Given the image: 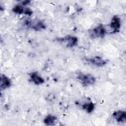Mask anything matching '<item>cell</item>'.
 Listing matches in <instances>:
<instances>
[{"instance_id": "obj_1", "label": "cell", "mask_w": 126, "mask_h": 126, "mask_svg": "<svg viewBox=\"0 0 126 126\" xmlns=\"http://www.w3.org/2000/svg\"><path fill=\"white\" fill-rule=\"evenodd\" d=\"M77 78L84 87L92 85L95 82V77L90 74L79 73Z\"/></svg>"}, {"instance_id": "obj_2", "label": "cell", "mask_w": 126, "mask_h": 126, "mask_svg": "<svg viewBox=\"0 0 126 126\" xmlns=\"http://www.w3.org/2000/svg\"><path fill=\"white\" fill-rule=\"evenodd\" d=\"M60 42L67 47H73L76 46L78 42V38L73 36L68 35L58 40Z\"/></svg>"}, {"instance_id": "obj_3", "label": "cell", "mask_w": 126, "mask_h": 126, "mask_svg": "<svg viewBox=\"0 0 126 126\" xmlns=\"http://www.w3.org/2000/svg\"><path fill=\"white\" fill-rule=\"evenodd\" d=\"M85 61L87 63L94 65L97 67L103 66L107 63V62L105 60L98 56H95L91 58H85Z\"/></svg>"}, {"instance_id": "obj_4", "label": "cell", "mask_w": 126, "mask_h": 126, "mask_svg": "<svg viewBox=\"0 0 126 126\" xmlns=\"http://www.w3.org/2000/svg\"><path fill=\"white\" fill-rule=\"evenodd\" d=\"M106 32L103 26L100 24L95 28L91 30L90 35L92 37H103L105 34Z\"/></svg>"}, {"instance_id": "obj_5", "label": "cell", "mask_w": 126, "mask_h": 126, "mask_svg": "<svg viewBox=\"0 0 126 126\" xmlns=\"http://www.w3.org/2000/svg\"><path fill=\"white\" fill-rule=\"evenodd\" d=\"M110 27L113 30V33L119 32L121 27L120 19L117 16H114L111 21Z\"/></svg>"}, {"instance_id": "obj_6", "label": "cell", "mask_w": 126, "mask_h": 126, "mask_svg": "<svg viewBox=\"0 0 126 126\" xmlns=\"http://www.w3.org/2000/svg\"><path fill=\"white\" fill-rule=\"evenodd\" d=\"M113 116L118 122H125L126 121V113L125 111H116L113 113Z\"/></svg>"}, {"instance_id": "obj_7", "label": "cell", "mask_w": 126, "mask_h": 126, "mask_svg": "<svg viewBox=\"0 0 126 126\" xmlns=\"http://www.w3.org/2000/svg\"><path fill=\"white\" fill-rule=\"evenodd\" d=\"M11 85L10 79L5 75H1L0 79V87L1 90H4L9 88Z\"/></svg>"}, {"instance_id": "obj_8", "label": "cell", "mask_w": 126, "mask_h": 126, "mask_svg": "<svg viewBox=\"0 0 126 126\" xmlns=\"http://www.w3.org/2000/svg\"><path fill=\"white\" fill-rule=\"evenodd\" d=\"M30 78L32 82L35 85L42 84L44 82V79L40 77L37 72H32L30 73Z\"/></svg>"}, {"instance_id": "obj_9", "label": "cell", "mask_w": 126, "mask_h": 126, "mask_svg": "<svg viewBox=\"0 0 126 126\" xmlns=\"http://www.w3.org/2000/svg\"><path fill=\"white\" fill-rule=\"evenodd\" d=\"M56 120H57L56 117L51 115H48L44 119L43 122L44 124L46 126H52V125H54Z\"/></svg>"}, {"instance_id": "obj_10", "label": "cell", "mask_w": 126, "mask_h": 126, "mask_svg": "<svg viewBox=\"0 0 126 126\" xmlns=\"http://www.w3.org/2000/svg\"><path fill=\"white\" fill-rule=\"evenodd\" d=\"M82 109L85 110L88 113H91L94 108V105L92 102H89V103H84L82 106Z\"/></svg>"}, {"instance_id": "obj_11", "label": "cell", "mask_w": 126, "mask_h": 126, "mask_svg": "<svg viewBox=\"0 0 126 126\" xmlns=\"http://www.w3.org/2000/svg\"><path fill=\"white\" fill-rule=\"evenodd\" d=\"M31 27L35 31H39L45 28V25L40 21L34 23L33 24H32V25H31Z\"/></svg>"}, {"instance_id": "obj_12", "label": "cell", "mask_w": 126, "mask_h": 126, "mask_svg": "<svg viewBox=\"0 0 126 126\" xmlns=\"http://www.w3.org/2000/svg\"><path fill=\"white\" fill-rule=\"evenodd\" d=\"M12 11L14 13H16L19 14H21L22 13H24L25 10L24 9L23 7L22 6H21V5H17L13 8Z\"/></svg>"}, {"instance_id": "obj_13", "label": "cell", "mask_w": 126, "mask_h": 126, "mask_svg": "<svg viewBox=\"0 0 126 126\" xmlns=\"http://www.w3.org/2000/svg\"><path fill=\"white\" fill-rule=\"evenodd\" d=\"M32 11L29 9V8H27L26 9H25V11H24V14H26V15H28L29 16H30L32 14Z\"/></svg>"}, {"instance_id": "obj_14", "label": "cell", "mask_w": 126, "mask_h": 126, "mask_svg": "<svg viewBox=\"0 0 126 126\" xmlns=\"http://www.w3.org/2000/svg\"><path fill=\"white\" fill-rule=\"evenodd\" d=\"M31 2V1L30 0H25V1H23L22 3L23 5H27L28 4H29Z\"/></svg>"}]
</instances>
